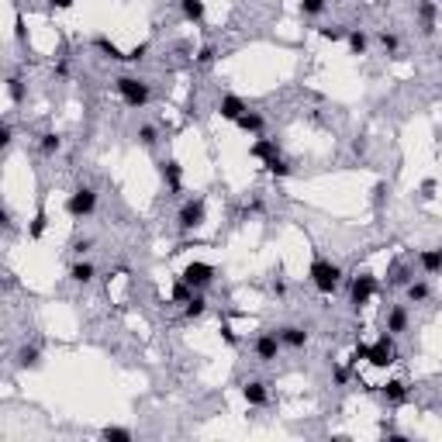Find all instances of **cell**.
Segmentation results:
<instances>
[{
	"instance_id": "5",
	"label": "cell",
	"mask_w": 442,
	"mask_h": 442,
	"mask_svg": "<svg viewBox=\"0 0 442 442\" xmlns=\"http://www.w3.org/2000/svg\"><path fill=\"white\" fill-rule=\"evenodd\" d=\"M63 207H66V214H70L73 221H83V218H90V214L97 211V190L83 183V187H76V190L66 197Z\"/></svg>"
},
{
	"instance_id": "21",
	"label": "cell",
	"mask_w": 442,
	"mask_h": 442,
	"mask_svg": "<svg viewBox=\"0 0 442 442\" xmlns=\"http://www.w3.org/2000/svg\"><path fill=\"white\" fill-rule=\"evenodd\" d=\"M280 342H284L287 349H304V346H308V332H304L301 325H284V328H280Z\"/></svg>"
},
{
	"instance_id": "40",
	"label": "cell",
	"mask_w": 442,
	"mask_h": 442,
	"mask_svg": "<svg viewBox=\"0 0 442 442\" xmlns=\"http://www.w3.org/2000/svg\"><path fill=\"white\" fill-rule=\"evenodd\" d=\"M14 142V128H11V121H4V128H0V149H8Z\"/></svg>"
},
{
	"instance_id": "43",
	"label": "cell",
	"mask_w": 442,
	"mask_h": 442,
	"mask_svg": "<svg viewBox=\"0 0 442 442\" xmlns=\"http://www.w3.org/2000/svg\"><path fill=\"white\" fill-rule=\"evenodd\" d=\"M332 380H335L339 387H346V383H349V370H346V366H332Z\"/></svg>"
},
{
	"instance_id": "36",
	"label": "cell",
	"mask_w": 442,
	"mask_h": 442,
	"mask_svg": "<svg viewBox=\"0 0 442 442\" xmlns=\"http://www.w3.org/2000/svg\"><path fill=\"white\" fill-rule=\"evenodd\" d=\"M8 97H11L14 104L25 101V83H21V76H8Z\"/></svg>"
},
{
	"instance_id": "34",
	"label": "cell",
	"mask_w": 442,
	"mask_h": 442,
	"mask_svg": "<svg viewBox=\"0 0 442 442\" xmlns=\"http://www.w3.org/2000/svg\"><path fill=\"white\" fill-rule=\"evenodd\" d=\"M318 35H322L325 42H346L349 28H342V25H325V28H318Z\"/></svg>"
},
{
	"instance_id": "8",
	"label": "cell",
	"mask_w": 442,
	"mask_h": 442,
	"mask_svg": "<svg viewBox=\"0 0 442 442\" xmlns=\"http://www.w3.org/2000/svg\"><path fill=\"white\" fill-rule=\"evenodd\" d=\"M280 349H284L280 332H260V335L253 339V356H256L260 363H273V359L280 356Z\"/></svg>"
},
{
	"instance_id": "37",
	"label": "cell",
	"mask_w": 442,
	"mask_h": 442,
	"mask_svg": "<svg viewBox=\"0 0 442 442\" xmlns=\"http://www.w3.org/2000/svg\"><path fill=\"white\" fill-rule=\"evenodd\" d=\"M377 39H380V45H383V49H387V52H390V56H394V52H397V49H401V39H397V35H394V32H387V28H383V32H380V35H377Z\"/></svg>"
},
{
	"instance_id": "13",
	"label": "cell",
	"mask_w": 442,
	"mask_h": 442,
	"mask_svg": "<svg viewBox=\"0 0 442 442\" xmlns=\"http://www.w3.org/2000/svg\"><path fill=\"white\" fill-rule=\"evenodd\" d=\"M242 397H246V404H253V408H266V404H270V390H266L263 380H246V383H242Z\"/></svg>"
},
{
	"instance_id": "32",
	"label": "cell",
	"mask_w": 442,
	"mask_h": 442,
	"mask_svg": "<svg viewBox=\"0 0 442 442\" xmlns=\"http://www.w3.org/2000/svg\"><path fill=\"white\" fill-rule=\"evenodd\" d=\"M101 439H107V442H131V428H125V425H107V428H101Z\"/></svg>"
},
{
	"instance_id": "23",
	"label": "cell",
	"mask_w": 442,
	"mask_h": 442,
	"mask_svg": "<svg viewBox=\"0 0 442 442\" xmlns=\"http://www.w3.org/2000/svg\"><path fill=\"white\" fill-rule=\"evenodd\" d=\"M39 152H42L45 159L59 156V152H63V138H59V131H42V135H39Z\"/></svg>"
},
{
	"instance_id": "38",
	"label": "cell",
	"mask_w": 442,
	"mask_h": 442,
	"mask_svg": "<svg viewBox=\"0 0 442 442\" xmlns=\"http://www.w3.org/2000/svg\"><path fill=\"white\" fill-rule=\"evenodd\" d=\"M90 249H94V239H76V242H73V256H76V260H83Z\"/></svg>"
},
{
	"instance_id": "28",
	"label": "cell",
	"mask_w": 442,
	"mask_h": 442,
	"mask_svg": "<svg viewBox=\"0 0 442 442\" xmlns=\"http://www.w3.org/2000/svg\"><path fill=\"white\" fill-rule=\"evenodd\" d=\"M404 294H408V301H411V304H425V301L432 297V291H428V284H425V280H411V284L404 287Z\"/></svg>"
},
{
	"instance_id": "3",
	"label": "cell",
	"mask_w": 442,
	"mask_h": 442,
	"mask_svg": "<svg viewBox=\"0 0 442 442\" xmlns=\"http://www.w3.org/2000/svg\"><path fill=\"white\" fill-rule=\"evenodd\" d=\"M204 221H207V200H204V197H190V200L180 204V211H176V229H180L183 235L197 232Z\"/></svg>"
},
{
	"instance_id": "7",
	"label": "cell",
	"mask_w": 442,
	"mask_h": 442,
	"mask_svg": "<svg viewBox=\"0 0 442 442\" xmlns=\"http://www.w3.org/2000/svg\"><path fill=\"white\" fill-rule=\"evenodd\" d=\"M193 291H207L211 284H214V277H218V270L211 266V263H200V260H193V263H187L183 266V273H180Z\"/></svg>"
},
{
	"instance_id": "26",
	"label": "cell",
	"mask_w": 442,
	"mask_h": 442,
	"mask_svg": "<svg viewBox=\"0 0 442 442\" xmlns=\"http://www.w3.org/2000/svg\"><path fill=\"white\" fill-rule=\"evenodd\" d=\"M45 229H49V214H45V207H39V211H35V218L28 221V239H32V242H39V239L45 235Z\"/></svg>"
},
{
	"instance_id": "29",
	"label": "cell",
	"mask_w": 442,
	"mask_h": 442,
	"mask_svg": "<svg viewBox=\"0 0 442 442\" xmlns=\"http://www.w3.org/2000/svg\"><path fill=\"white\" fill-rule=\"evenodd\" d=\"M39 363H42L39 346H21V349H18V366H21V370H35Z\"/></svg>"
},
{
	"instance_id": "18",
	"label": "cell",
	"mask_w": 442,
	"mask_h": 442,
	"mask_svg": "<svg viewBox=\"0 0 442 442\" xmlns=\"http://www.w3.org/2000/svg\"><path fill=\"white\" fill-rule=\"evenodd\" d=\"M90 45H94V49H97L104 59H111V63H128V52H121V49H118V45H114L107 35H94V42H90Z\"/></svg>"
},
{
	"instance_id": "17",
	"label": "cell",
	"mask_w": 442,
	"mask_h": 442,
	"mask_svg": "<svg viewBox=\"0 0 442 442\" xmlns=\"http://www.w3.org/2000/svg\"><path fill=\"white\" fill-rule=\"evenodd\" d=\"M176 4H180L183 21H190V25H204V18H207V4H204V0H176Z\"/></svg>"
},
{
	"instance_id": "45",
	"label": "cell",
	"mask_w": 442,
	"mask_h": 442,
	"mask_svg": "<svg viewBox=\"0 0 442 442\" xmlns=\"http://www.w3.org/2000/svg\"><path fill=\"white\" fill-rule=\"evenodd\" d=\"M45 4H49L52 11H70V8H73V0H45Z\"/></svg>"
},
{
	"instance_id": "2",
	"label": "cell",
	"mask_w": 442,
	"mask_h": 442,
	"mask_svg": "<svg viewBox=\"0 0 442 442\" xmlns=\"http://www.w3.org/2000/svg\"><path fill=\"white\" fill-rule=\"evenodd\" d=\"M114 94L125 101V107H131V111H138V107H145L149 101H152V87L145 83V80H138V76H118L114 80Z\"/></svg>"
},
{
	"instance_id": "35",
	"label": "cell",
	"mask_w": 442,
	"mask_h": 442,
	"mask_svg": "<svg viewBox=\"0 0 442 442\" xmlns=\"http://www.w3.org/2000/svg\"><path fill=\"white\" fill-rule=\"evenodd\" d=\"M138 142H142L145 149H156V142H159V128H156V125H142V128H138Z\"/></svg>"
},
{
	"instance_id": "9",
	"label": "cell",
	"mask_w": 442,
	"mask_h": 442,
	"mask_svg": "<svg viewBox=\"0 0 442 442\" xmlns=\"http://www.w3.org/2000/svg\"><path fill=\"white\" fill-rule=\"evenodd\" d=\"M246 111H249V104H246L239 94H221V101H218V114L225 118V121H232V125H235Z\"/></svg>"
},
{
	"instance_id": "4",
	"label": "cell",
	"mask_w": 442,
	"mask_h": 442,
	"mask_svg": "<svg viewBox=\"0 0 442 442\" xmlns=\"http://www.w3.org/2000/svg\"><path fill=\"white\" fill-rule=\"evenodd\" d=\"M366 363H370L373 370L394 366V363H397V335L383 332L377 342H370V346H366Z\"/></svg>"
},
{
	"instance_id": "46",
	"label": "cell",
	"mask_w": 442,
	"mask_h": 442,
	"mask_svg": "<svg viewBox=\"0 0 442 442\" xmlns=\"http://www.w3.org/2000/svg\"><path fill=\"white\" fill-rule=\"evenodd\" d=\"M435 187H439V183H435V180L428 176V180L421 183V197H435Z\"/></svg>"
},
{
	"instance_id": "10",
	"label": "cell",
	"mask_w": 442,
	"mask_h": 442,
	"mask_svg": "<svg viewBox=\"0 0 442 442\" xmlns=\"http://www.w3.org/2000/svg\"><path fill=\"white\" fill-rule=\"evenodd\" d=\"M414 18H418L421 35H432L435 21H439V4H435V0H418V4H414Z\"/></svg>"
},
{
	"instance_id": "11",
	"label": "cell",
	"mask_w": 442,
	"mask_h": 442,
	"mask_svg": "<svg viewBox=\"0 0 442 442\" xmlns=\"http://www.w3.org/2000/svg\"><path fill=\"white\" fill-rule=\"evenodd\" d=\"M159 176L166 180L169 193H183V166L176 159H162L159 162Z\"/></svg>"
},
{
	"instance_id": "22",
	"label": "cell",
	"mask_w": 442,
	"mask_h": 442,
	"mask_svg": "<svg viewBox=\"0 0 442 442\" xmlns=\"http://www.w3.org/2000/svg\"><path fill=\"white\" fill-rule=\"evenodd\" d=\"M411 280H414V266H408V263H394L387 270V284L390 287H408Z\"/></svg>"
},
{
	"instance_id": "20",
	"label": "cell",
	"mask_w": 442,
	"mask_h": 442,
	"mask_svg": "<svg viewBox=\"0 0 442 442\" xmlns=\"http://www.w3.org/2000/svg\"><path fill=\"white\" fill-rule=\"evenodd\" d=\"M94 277H97V266H94L90 260H76V263L70 266V280H73V284H80V287L94 284Z\"/></svg>"
},
{
	"instance_id": "6",
	"label": "cell",
	"mask_w": 442,
	"mask_h": 442,
	"mask_svg": "<svg viewBox=\"0 0 442 442\" xmlns=\"http://www.w3.org/2000/svg\"><path fill=\"white\" fill-rule=\"evenodd\" d=\"M373 297H377V277H373V273H359V277L349 280V304H352L356 311L366 308Z\"/></svg>"
},
{
	"instance_id": "44",
	"label": "cell",
	"mask_w": 442,
	"mask_h": 442,
	"mask_svg": "<svg viewBox=\"0 0 442 442\" xmlns=\"http://www.w3.org/2000/svg\"><path fill=\"white\" fill-rule=\"evenodd\" d=\"M221 339H225L229 346H239V335H235V328H232V325H221Z\"/></svg>"
},
{
	"instance_id": "12",
	"label": "cell",
	"mask_w": 442,
	"mask_h": 442,
	"mask_svg": "<svg viewBox=\"0 0 442 442\" xmlns=\"http://www.w3.org/2000/svg\"><path fill=\"white\" fill-rule=\"evenodd\" d=\"M249 156H253V159H260V162H270V159H277V156H284V152H280V145H277V138H266V135H256V142L249 145Z\"/></svg>"
},
{
	"instance_id": "19",
	"label": "cell",
	"mask_w": 442,
	"mask_h": 442,
	"mask_svg": "<svg viewBox=\"0 0 442 442\" xmlns=\"http://www.w3.org/2000/svg\"><path fill=\"white\" fill-rule=\"evenodd\" d=\"M235 125H239V131H246V135H253V138H256V135H266V118H263L260 111H246Z\"/></svg>"
},
{
	"instance_id": "27",
	"label": "cell",
	"mask_w": 442,
	"mask_h": 442,
	"mask_svg": "<svg viewBox=\"0 0 442 442\" xmlns=\"http://www.w3.org/2000/svg\"><path fill=\"white\" fill-rule=\"evenodd\" d=\"M193 294H197V291H193L183 277H176V280H173V291H169V301H173V304H187Z\"/></svg>"
},
{
	"instance_id": "30",
	"label": "cell",
	"mask_w": 442,
	"mask_h": 442,
	"mask_svg": "<svg viewBox=\"0 0 442 442\" xmlns=\"http://www.w3.org/2000/svg\"><path fill=\"white\" fill-rule=\"evenodd\" d=\"M193 63H197L200 70H207V66H214V63H218V45H214V42H204V45L197 49V56H193Z\"/></svg>"
},
{
	"instance_id": "39",
	"label": "cell",
	"mask_w": 442,
	"mask_h": 442,
	"mask_svg": "<svg viewBox=\"0 0 442 442\" xmlns=\"http://www.w3.org/2000/svg\"><path fill=\"white\" fill-rule=\"evenodd\" d=\"M383 200H387V183L380 180V183H373V207H383Z\"/></svg>"
},
{
	"instance_id": "31",
	"label": "cell",
	"mask_w": 442,
	"mask_h": 442,
	"mask_svg": "<svg viewBox=\"0 0 442 442\" xmlns=\"http://www.w3.org/2000/svg\"><path fill=\"white\" fill-rule=\"evenodd\" d=\"M263 166H266V173H270V176H277V180H287V176L294 173V169H291V162H287L284 156H277V159H270V162H263Z\"/></svg>"
},
{
	"instance_id": "33",
	"label": "cell",
	"mask_w": 442,
	"mask_h": 442,
	"mask_svg": "<svg viewBox=\"0 0 442 442\" xmlns=\"http://www.w3.org/2000/svg\"><path fill=\"white\" fill-rule=\"evenodd\" d=\"M328 8V0H301V14L304 18H322Z\"/></svg>"
},
{
	"instance_id": "15",
	"label": "cell",
	"mask_w": 442,
	"mask_h": 442,
	"mask_svg": "<svg viewBox=\"0 0 442 442\" xmlns=\"http://www.w3.org/2000/svg\"><path fill=\"white\" fill-rule=\"evenodd\" d=\"M408 322H411L408 308H404V304H394V308L387 311V325H383V332H390V335H404V332H408Z\"/></svg>"
},
{
	"instance_id": "1",
	"label": "cell",
	"mask_w": 442,
	"mask_h": 442,
	"mask_svg": "<svg viewBox=\"0 0 442 442\" xmlns=\"http://www.w3.org/2000/svg\"><path fill=\"white\" fill-rule=\"evenodd\" d=\"M308 280H311V287H315L322 297H332V294L342 287V266L332 263V260H325L322 253H315V256H311V266H308Z\"/></svg>"
},
{
	"instance_id": "47",
	"label": "cell",
	"mask_w": 442,
	"mask_h": 442,
	"mask_svg": "<svg viewBox=\"0 0 442 442\" xmlns=\"http://www.w3.org/2000/svg\"><path fill=\"white\" fill-rule=\"evenodd\" d=\"M273 294L284 297V294H287V284H284V280H273Z\"/></svg>"
},
{
	"instance_id": "24",
	"label": "cell",
	"mask_w": 442,
	"mask_h": 442,
	"mask_svg": "<svg viewBox=\"0 0 442 442\" xmlns=\"http://www.w3.org/2000/svg\"><path fill=\"white\" fill-rule=\"evenodd\" d=\"M207 315V297H204V291H197L187 304H183V318L187 322H197V318H204Z\"/></svg>"
},
{
	"instance_id": "41",
	"label": "cell",
	"mask_w": 442,
	"mask_h": 442,
	"mask_svg": "<svg viewBox=\"0 0 442 442\" xmlns=\"http://www.w3.org/2000/svg\"><path fill=\"white\" fill-rule=\"evenodd\" d=\"M145 52H149V42H138V45L128 52V63H142V59H145Z\"/></svg>"
},
{
	"instance_id": "16",
	"label": "cell",
	"mask_w": 442,
	"mask_h": 442,
	"mask_svg": "<svg viewBox=\"0 0 442 442\" xmlns=\"http://www.w3.org/2000/svg\"><path fill=\"white\" fill-rule=\"evenodd\" d=\"M418 270H421L425 277L442 273V246H435V249H421V253H418Z\"/></svg>"
},
{
	"instance_id": "14",
	"label": "cell",
	"mask_w": 442,
	"mask_h": 442,
	"mask_svg": "<svg viewBox=\"0 0 442 442\" xmlns=\"http://www.w3.org/2000/svg\"><path fill=\"white\" fill-rule=\"evenodd\" d=\"M380 394H383V401L387 404H394V408H401V404H408V397H411V390H408V383L404 380H387L383 387H380Z\"/></svg>"
},
{
	"instance_id": "42",
	"label": "cell",
	"mask_w": 442,
	"mask_h": 442,
	"mask_svg": "<svg viewBox=\"0 0 442 442\" xmlns=\"http://www.w3.org/2000/svg\"><path fill=\"white\" fill-rule=\"evenodd\" d=\"M370 152V142H366V135H356L352 138V156H366Z\"/></svg>"
},
{
	"instance_id": "25",
	"label": "cell",
	"mask_w": 442,
	"mask_h": 442,
	"mask_svg": "<svg viewBox=\"0 0 442 442\" xmlns=\"http://www.w3.org/2000/svg\"><path fill=\"white\" fill-rule=\"evenodd\" d=\"M346 42H349V52H352V56H366V52H370V35H366L363 28H349Z\"/></svg>"
}]
</instances>
